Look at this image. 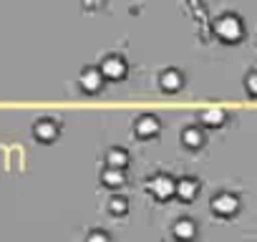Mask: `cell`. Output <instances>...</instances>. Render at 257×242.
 <instances>
[{"label":"cell","instance_id":"1","mask_svg":"<svg viewBox=\"0 0 257 242\" xmlns=\"http://www.w3.org/2000/svg\"><path fill=\"white\" fill-rule=\"evenodd\" d=\"M212 31L222 38V41H239L242 33H244V23H242V16H237L234 11H224L219 13L214 21H212Z\"/></svg>","mask_w":257,"mask_h":242},{"label":"cell","instance_id":"2","mask_svg":"<svg viewBox=\"0 0 257 242\" xmlns=\"http://www.w3.org/2000/svg\"><path fill=\"white\" fill-rule=\"evenodd\" d=\"M209 207L214 214H222V217H229L239 209V194L234 189H217L212 197H209Z\"/></svg>","mask_w":257,"mask_h":242},{"label":"cell","instance_id":"3","mask_svg":"<svg viewBox=\"0 0 257 242\" xmlns=\"http://www.w3.org/2000/svg\"><path fill=\"white\" fill-rule=\"evenodd\" d=\"M147 189L157 199H167V197H172L177 192V179L169 172H154V174L147 177Z\"/></svg>","mask_w":257,"mask_h":242},{"label":"cell","instance_id":"4","mask_svg":"<svg viewBox=\"0 0 257 242\" xmlns=\"http://www.w3.org/2000/svg\"><path fill=\"white\" fill-rule=\"evenodd\" d=\"M98 68L103 71L106 78H113V81H116V78H123V76H126L128 63H126V56H123V53H118V51H108V53H103Z\"/></svg>","mask_w":257,"mask_h":242},{"label":"cell","instance_id":"5","mask_svg":"<svg viewBox=\"0 0 257 242\" xmlns=\"http://www.w3.org/2000/svg\"><path fill=\"white\" fill-rule=\"evenodd\" d=\"M58 132H61V121L56 116L46 113V116H38L33 121V137L41 139V142H53L58 137Z\"/></svg>","mask_w":257,"mask_h":242},{"label":"cell","instance_id":"6","mask_svg":"<svg viewBox=\"0 0 257 242\" xmlns=\"http://www.w3.org/2000/svg\"><path fill=\"white\" fill-rule=\"evenodd\" d=\"M162 129V118L154 111H142L134 116V132L139 137H154Z\"/></svg>","mask_w":257,"mask_h":242},{"label":"cell","instance_id":"7","mask_svg":"<svg viewBox=\"0 0 257 242\" xmlns=\"http://www.w3.org/2000/svg\"><path fill=\"white\" fill-rule=\"evenodd\" d=\"M103 71L96 66V63H88V66H83L81 68V73H78V83H81V88L83 91H88V93H93V91H98L101 86H103Z\"/></svg>","mask_w":257,"mask_h":242},{"label":"cell","instance_id":"8","mask_svg":"<svg viewBox=\"0 0 257 242\" xmlns=\"http://www.w3.org/2000/svg\"><path fill=\"white\" fill-rule=\"evenodd\" d=\"M157 81L164 91H179L182 83H184V73L177 68V66H164L159 73H157Z\"/></svg>","mask_w":257,"mask_h":242},{"label":"cell","instance_id":"9","mask_svg":"<svg viewBox=\"0 0 257 242\" xmlns=\"http://www.w3.org/2000/svg\"><path fill=\"white\" fill-rule=\"evenodd\" d=\"M199 189H202V182H199V177H194V174H182L179 179H177V197L179 199H184V202H189V199H194L197 194H199Z\"/></svg>","mask_w":257,"mask_h":242},{"label":"cell","instance_id":"10","mask_svg":"<svg viewBox=\"0 0 257 242\" xmlns=\"http://www.w3.org/2000/svg\"><path fill=\"white\" fill-rule=\"evenodd\" d=\"M172 234L179 237V239H192L197 234V219L192 214H179L172 222Z\"/></svg>","mask_w":257,"mask_h":242},{"label":"cell","instance_id":"11","mask_svg":"<svg viewBox=\"0 0 257 242\" xmlns=\"http://www.w3.org/2000/svg\"><path fill=\"white\" fill-rule=\"evenodd\" d=\"M103 162H106V167H118V169H123V167L128 164V149H126V147H108Z\"/></svg>","mask_w":257,"mask_h":242},{"label":"cell","instance_id":"12","mask_svg":"<svg viewBox=\"0 0 257 242\" xmlns=\"http://www.w3.org/2000/svg\"><path fill=\"white\" fill-rule=\"evenodd\" d=\"M182 142L187 144V147H202L204 144V129L199 127V124H187L184 129H182Z\"/></svg>","mask_w":257,"mask_h":242},{"label":"cell","instance_id":"13","mask_svg":"<svg viewBox=\"0 0 257 242\" xmlns=\"http://www.w3.org/2000/svg\"><path fill=\"white\" fill-rule=\"evenodd\" d=\"M224 118H227V111L219 108V106H209V108L199 111V121H204V124H209V127H219Z\"/></svg>","mask_w":257,"mask_h":242},{"label":"cell","instance_id":"14","mask_svg":"<svg viewBox=\"0 0 257 242\" xmlns=\"http://www.w3.org/2000/svg\"><path fill=\"white\" fill-rule=\"evenodd\" d=\"M101 182L108 184V187H121L126 182V172L118 169V167H103L101 169Z\"/></svg>","mask_w":257,"mask_h":242},{"label":"cell","instance_id":"15","mask_svg":"<svg viewBox=\"0 0 257 242\" xmlns=\"http://www.w3.org/2000/svg\"><path fill=\"white\" fill-rule=\"evenodd\" d=\"M126 209H128V197H126V194H111V197H108V212L123 214Z\"/></svg>","mask_w":257,"mask_h":242},{"label":"cell","instance_id":"16","mask_svg":"<svg viewBox=\"0 0 257 242\" xmlns=\"http://www.w3.org/2000/svg\"><path fill=\"white\" fill-rule=\"evenodd\" d=\"M83 242H111V234L103 229V227H91L86 232V239Z\"/></svg>","mask_w":257,"mask_h":242},{"label":"cell","instance_id":"17","mask_svg":"<svg viewBox=\"0 0 257 242\" xmlns=\"http://www.w3.org/2000/svg\"><path fill=\"white\" fill-rule=\"evenodd\" d=\"M242 83H244V88H247V93H252V96H257V66H252L247 73H244V78H242Z\"/></svg>","mask_w":257,"mask_h":242}]
</instances>
